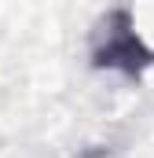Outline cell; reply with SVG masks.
<instances>
[{"mask_svg":"<svg viewBox=\"0 0 154 158\" xmlns=\"http://www.w3.org/2000/svg\"><path fill=\"white\" fill-rule=\"evenodd\" d=\"M88 55H92L95 70H114L128 81H140L154 66V48L140 37L136 19H132L128 7H114L99 19Z\"/></svg>","mask_w":154,"mask_h":158,"instance_id":"obj_1","label":"cell"}]
</instances>
